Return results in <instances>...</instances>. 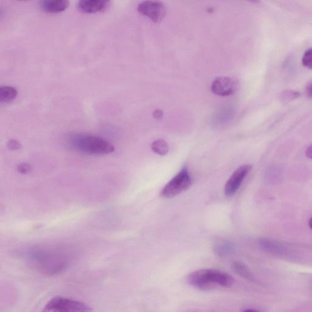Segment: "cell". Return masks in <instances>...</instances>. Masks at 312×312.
Listing matches in <instances>:
<instances>
[{
	"label": "cell",
	"mask_w": 312,
	"mask_h": 312,
	"mask_svg": "<svg viewBox=\"0 0 312 312\" xmlns=\"http://www.w3.org/2000/svg\"><path fill=\"white\" fill-rule=\"evenodd\" d=\"M299 96V93L295 91H284L283 97L284 99L287 100L289 99L293 100L296 99Z\"/></svg>",
	"instance_id": "obj_16"
},
{
	"label": "cell",
	"mask_w": 312,
	"mask_h": 312,
	"mask_svg": "<svg viewBox=\"0 0 312 312\" xmlns=\"http://www.w3.org/2000/svg\"><path fill=\"white\" fill-rule=\"evenodd\" d=\"M211 90L214 94L219 96H229L235 91V82L231 78L223 76L216 78L211 85Z\"/></svg>",
	"instance_id": "obj_7"
},
{
	"label": "cell",
	"mask_w": 312,
	"mask_h": 312,
	"mask_svg": "<svg viewBox=\"0 0 312 312\" xmlns=\"http://www.w3.org/2000/svg\"><path fill=\"white\" fill-rule=\"evenodd\" d=\"M302 63L306 68L312 69V48L305 51L302 57Z\"/></svg>",
	"instance_id": "obj_14"
},
{
	"label": "cell",
	"mask_w": 312,
	"mask_h": 312,
	"mask_svg": "<svg viewBox=\"0 0 312 312\" xmlns=\"http://www.w3.org/2000/svg\"><path fill=\"white\" fill-rule=\"evenodd\" d=\"M109 0H79V9L84 13L95 14L105 9Z\"/></svg>",
	"instance_id": "obj_8"
},
{
	"label": "cell",
	"mask_w": 312,
	"mask_h": 312,
	"mask_svg": "<svg viewBox=\"0 0 312 312\" xmlns=\"http://www.w3.org/2000/svg\"><path fill=\"white\" fill-rule=\"evenodd\" d=\"M163 116V112L160 109L156 110L154 112V117L155 119H161Z\"/></svg>",
	"instance_id": "obj_19"
},
{
	"label": "cell",
	"mask_w": 312,
	"mask_h": 312,
	"mask_svg": "<svg viewBox=\"0 0 312 312\" xmlns=\"http://www.w3.org/2000/svg\"><path fill=\"white\" fill-rule=\"evenodd\" d=\"M91 310V307L83 302L60 296L52 299L43 310L49 312H83Z\"/></svg>",
	"instance_id": "obj_4"
},
{
	"label": "cell",
	"mask_w": 312,
	"mask_h": 312,
	"mask_svg": "<svg viewBox=\"0 0 312 312\" xmlns=\"http://www.w3.org/2000/svg\"><path fill=\"white\" fill-rule=\"evenodd\" d=\"M18 172L22 174H27L30 172L32 170V167L30 165L27 163H22L18 165L17 167Z\"/></svg>",
	"instance_id": "obj_15"
},
{
	"label": "cell",
	"mask_w": 312,
	"mask_h": 312,
	"mask_svg": "<svg viewBox=\"0 0 312 312\" xmlns=\"http://www.w3.org/2000/svg\"><path fill=\"white\" fill-rule=\"evenodd\" d=\"M249 1L256 3V2H258L259 0H249Z\"/></svg>",
	"instance_id": "obj_22"
},
{
	"label": "cell",
	"mask_w": 312,
	"mask_h": 312,
	"mask_svg": "<svg viewBox=\"0 0 312 312\" xmlns=\"http://www.w3.org/2000/svg\"><path fill=\"white\" fill-rule=\"evenodd\" d=\"M70 5L69 0H42L41 8L50 14H57L66 11Z\"/></svg>",
	"instance_id": "obj_9"
},
{
	"label": "cell",
	"mask_w": 312,
	"mask_h": 312,
	"mask_svg": "<svg viewBox=\"0 0 312 312\" xmlns=\"http://www.w3.org/2000/svg\"><path fill=\"white\" fill-rule=\"evenodd\" d=\"M17 91L15 88L5 86L0 88V102L9 103L15 99Z\"/></svg>",
	"instance_id": "obj_12"
},
{
	"label": "cell",
	"mask_w": 312,
	"mask_h": 312,
	"mask_svg": "<svg viewBox=\"0 0 312 312\" xmlns=\"http://www.w3.org/2000/svg\"><path fill=\"white\" fill-rule=\"evenodd\" d=\"M309 226H310V228L312 229V218L310 220Z\"/></svg>",
	"instance_id": "obj_21"
},
{
	"label": "cell",
	"mask_w": 312,
	"mask_h": 312,
	"mask_svg": "<svg viewBox=\"0 0 312 312\" xmlns=\"http://www.w3.org/2000/svg\"><path fill=\"white\" fill-rule=\"evenodd\" d=\"M151 149L155 153L161 155H166L169 151L167 143L162 139H158L152 142Z\"/></svg>",
	"instance_id": "obj_13"
},
{
	"label": "cell",
	"mask_w": 312,
	"mask_h": 312,
	"mask_svg": "<svg viewBox=\"0 0 312 312\" xmlns=\"http://www.w3.org/2000/svg\"><path fill=\"white\" fill-rule=\"evenodd\" d=\"M8 148L11 150H18L21 148L20 142L15 140H11L7 143Z\"/></svg>",
	"instance_id": "obj_17"
},
{
	"label": "cell",
	"mask_w": 312,
	"mask_h": 312,
	"mask_svg": "<svg viewBox=\"0 0 312 312\" xmlns=\"http://www.w3.org/2000/svg\"><path fill=\"white\" fill-rule=\"evenodd\" d=\"M70 143L76 150L88 154L103 155L111 153L115 147L111 143L100 137L89 134H77L70 139Z\"/></svg>",
	"instance_id": "obj_2"
},
{
	"label": "cell",
	"mask_w": 312,
	"mask_h": 312,
	"mask_svg": "<svg viewBox=\"0 0 312 312\" xmlns=\"http://www.w3.org/2000/svg\"><path fill=\"white\" fill-rule=\"evenodd\" d=\"M232 269L235 273L239 275L240 277L244 278V279L249 280L251 282H253L255 280V278H254L248 268L243 263L240 262L232 263Z\"/></svg>",
	"instance_id": "obj_11"
},
{
	"label": "cell",
	"mask_w": 312,
	"mask_h": 312,
	"mask_svg": "<svg viewBox=\"0 0 312 312\" xmlns=\"http://www.w3.org/2000/svg\"><path fill=\"white\" fill-rule=\"evenodd\" d=\"M235 247L230 241L226 240L216 241L213 246V252L221 258L228 256L234 253Z\"/></svg>",
	"instance_id": "obj_10"
},
{
	"label": "cell",
	"mask_w": 312,
	"mask_h": 312,
	"mask_svg": "<svg viewBox=\"0 0 312 312\" xmlns=\"http://www.w3.org/2000/svg\"><path fill=\"white\" fill-rule=\"evenodd\" d=\"M305 91H306L307 97L312 99V81L309 82L307 85Z\"/></svg>",
	"instance_id": "obj_18"
},
{
	"label": "cell",
	"mask_w": 312,
	"mask_h": 312,
	"mask_svg": "<svg viewBox=\"0 0 312 312\" xmlns=\"http://www.w3.org/2000/svg\"><path fill=\"white\" fill-rule=\"evenodd\" d=\"M305 155L308 159H312V144L305 150Z\"/></svg>",
	"instance_id": "obj_20"
},
{
	"label": "cell",
	"mask_w": 312,
	"mask_h": 312,
	"mask_svg": "<svg viewBox=\"0 0 312 312\" xmlns=\"http://www.w3.org/2000/svg\"><path fill=\"white\" fill-rule=\"evenodd\" d=\"M192 183V177L190 175L188 168L183 167L179 173L162 190L161 197L165 199L175 197L189 189Z\"/></svg>",
	"instance_id": "obj_3"
},
{
	"label": "cell",
	"mask_w": 312,
	"mask_h": 312,
	"mask_svg": "<svg viewBox=\"0 0 312 312\" xmlns=\"http://www.w3.org/2000/svg\"><path fill=\"white\" fill-rule=\"evenodd\" d=\"M252 168V165L246 164L241 165L235 170L225 186V194L227 197H232L236 194Z\"/></svg>",
	"instance_id": "obj_6"
},
{
	"label": "cell",
	"mask_w": 312,
	"mask_h": 312,
	"mask_svg": "<svg viewBox=\"0 0 312 312\" xmlns=\"http://www.w3.org/2000/svg\"><path fill=\"white\" fill-rule=\"evenodd\" d=\"M190 285L201 290H210L219 287H230L234 283L233 277L221 271L203 269L192 272L188 276Z\"/></svg>",
	"instance_id": "obj_1"
},
{
	"label": "cell",
	"mask_w": 312,
	"mask_h": 312,
	"mask_svg": "<svg viewBox=\"0 0 312 312\" xmlns=\"http://www.w3.org/2000/svg\"><path fill=\"white\" fill-rule=\"evenodd\" d=\"M137 11L154 23H159L164 19L166 14V9L161 2L153 0H146L137 6Z\"/></svg>",
	"instance_id": "obj_5"
}]
</instances>
